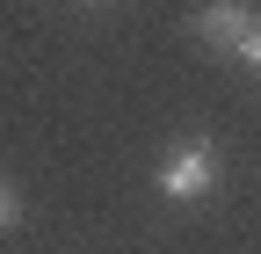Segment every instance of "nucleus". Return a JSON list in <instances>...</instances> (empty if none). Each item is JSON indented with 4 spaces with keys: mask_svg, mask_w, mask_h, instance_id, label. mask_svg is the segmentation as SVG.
Here are the masks:
<instances>
[{
    "mask_svg": "<svg viewBox=\"0 0 261 254\" xmlns=\"http://www.w3.org/2000/svg\"><path fill=\"white\" fill-rule=\"evenodd\" d=\"M218 145L211 138H174L167 145V160H160V196H167V204H203V196H218Z\"/></svg>",
    "mask_w": 261,
    "mask_h": 254,
    "instance_id": "obj_1",
    "label": "nucleus"
},
{
    "mask_svg": "<svg viewBox=\"0 0 261 254\" xmlns=\"http://www.w3.org/2000/svg\"><path fill=\"white\" fill-rule=\"evenodd\" d=\"M261 15L247 8V0H203V8H196V44H211V51H232L240 58V44H247V29H254Z\"/></svg>",
    "mask_w": 261,
    "mask_h": 254,
    "instance_id": "obj_2",
    "label": "nucleus"
},
{
    "mask_svg": "<svg viewBox=\"0 0 261 254\" xmlns=\"http://www.w3.org/2000/svg\"><path fill=\"white\" fill-rule=\"evenodd\" d=\"M15 225H22V189L0 174V233H15Z\"/></svg>",
    "mask_w": 261,
    "mask_h": 254,
    "instance_id": "obj_3",
    "label": "nucleus"
},
{
    "mask_svg": "<svg viewBox=\"0 0 261 254\" xmlns=\"http://www.w3.org/2000/svg\"><path fill=\"white\" fill-rule=\"evenodd\" d=\"M240 58H247V66H254V73H261V22L247 29V44H240Z\"/></svg>",
    "mask_w": 261,
    "mask_h": 254,
    "instance_id": "obj_4",
    "label": "nucleus"
}]
</instances>
